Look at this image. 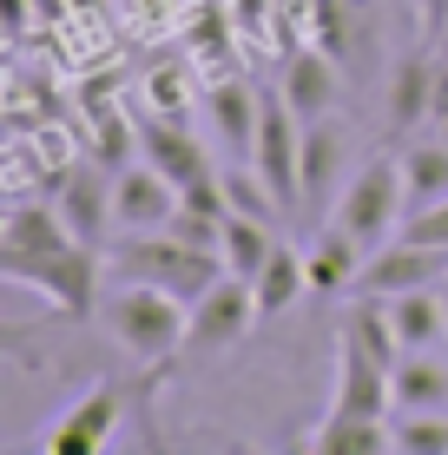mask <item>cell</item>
Instances as JSON below:
<instances>
[{
	"label": "cell",
	"instance_id": "cell-13",
	"mask_svg": "<svg viewBox=\"0 0 448 455\" xmlns=\"http://www.w3.org/2000/svg\"><path fill=\"white\" fill-rule=\"evenodd\" d=\"M436 92H442V60L409 46L389 67V132H415L422 119H436Z\"/></svg>",
	"mask_w": 448,
	"mask_h": 455
},
{
	"label": "cell",
	"instance_id": "cell-15",
	"mask_svg": "<svg viewBox=\"0 0 448 455\" xmlns=\"http://www.w3.org/2000/svg\"><path fill=\"white\" fill-rule=\"evenodd\" d=\"M205 113H211V132L224 139L231 159H251V146H257V119H264V92H257L251 80H224V86H211Z\"/></svg>",
	"mask_w": 448,
	"mask_h": 455
},
{
	"label": "cell",
	"instance_id": "cell-1",
	"mask_svg": "<svg viewBox=\"0 0 448 455\" xmlns=\"http://www.w3.org/2000/svg\"><path fill=\"white\" fill-rule=\"evenodd\" d=\"M185 317H192L185 297L159 291V284H132V277L99 304V323L113 331V343L138 370H165L172 356H185Z\"/></svg>",
	"mask_w": 448,
	"mask_h": 455
},
{
	"label": "cell",
	"instance_id": "cell-10",
	"mask_svg": "<svg viewBox=\"0 0 448 455\" xmlns=\"http://www.w3.org/2000/svg\"><path fill=\"white\" fill-rule=\"evenodd\" d=\"M119 410H126L119 383H92L59 422H46L40 449H46V455H99L106 443H113V429H119Z\"/></svg>",
	"mask_w": 448,
	"mask_h": 455
},
{
	"label": "cell",
	"instance_id": "cell-8",
	"mask_svg": "<svg viewBox=\"0 0 448 455\" xmlns=\"http://www.w3.org/2000/svg\"><path fill=\"white\" fill-rule=\"evenodd\" d=\"M436 277H448V251L415 244V238H389V244H376V251L363 258L357 291H363V297H396V291L436 284ZM357 291H350V297H357Z\"/></svg>",
	"mask_w": 448,
	"mask_h": 455
},
{
	"label": "cell",
	"instance_id": "cell-29",
	"mask_svg": "<svg viewBox=\"0 0 448 455\" xmlns=\"http://www.w3.org/2000/svg\"><path fill=\"white\" fill-rule=\"evenodd\" d=\"M357 7H369V0H357Z\"/></svg>",
	"mask_w": 448,
	"mask_h": 455
},
{
	"label": "cell",
	"instance_id": "cell-4",
	"mask_svg": "<svg viewBox=\"0 0 448 455\" xmlns=\"http://www.w3.org/2000/svg\"><path fill=\"white\" fill-rule=\"evenodd\" d=\"M13 284H34L40 297H53L67 317H92L99 310V251L92 244H59V251H40V258H13L0 264Z\"/></svg>",
	"mask_w": 448,
	"mask_h": 455
},
{
	"label": "cell",
	"instance_id": "cell-9",
	"mask_svg": "<svg viewBox=\"0 0 448 455\" xmlns=\"http://www.w3.org/2000/svg\"><path fill=\"white\" fill-rule=\"evenodd\" d=\"M46 198L59 205V218H67L73 238L92 244V251L106 244V231H119V225H113V185H106V172L92 165V159L67 165V172L53 179V192H46Z\"/></svg>",
	"mask_w": 448,
	"mask_h": 455
},
{
	"label": "cell",
	"instance_id": "cell-14",
	"mask_svg": "<svg viewBox=\"0 0 448 455\" xmlns=\"http://www.w3.org/2000/svg\"><path fill=\"white\" fill-rule=\"evenodd\" d=\"M363 258H369V251L350 238L343 225H323L317 238L303 244V264H310V297H343V291H357Z\"/></svg>",
	"mask_w": 448,
	"mask_h": 455
},
{
	"label": "cell",
	"instance_id": "cell-23",
	"mask_svg": "<svg viewBox=\"0 0 448 455\" xmlns=\"http://www.w3.org/2000/svg\"><path fill=\"white\" fill-rule=\"evenodd\" d=\"M403 185H409V212L442 205L448 198V139H415L403 152Z\"/></svg>",
	"mask_w": 448,
	"mask_h": 455
},
{
	"label": "cell",
	"instance_id": "cell-22",
	"mask_svg": "<svg viewBox=\"0 0 448 455\" xmlns=\"http://www.w3.org/2000/svg\"><path fill=\"white\" fill-rule=\"evenodd\" d=\"M251 291H257V310H264V317H284V310L297 304L303 291H310V264H303V251L277 244V251H271V264L251 277Z\"/></svg>",
	"mask_w": 448,
	"mask_h": 455
},
{
	"label": "cell",
	"instance_id": "cell-12",
	"mask_svg": "<svg viewBox=\"0 0 448 455\" xmlns=\"http://www.w3.org/2000/svg\"><path fill=\"white\" fill-rule=\"evenodd\" d=\"M277 92L290 100V113H297L303 125L336 113V100H343V80H336V53L330 46H297V53L284 60V80H277Z\"/></svg>",
	"mask_w": 448,
	"mask_h": 455
},
{
	"label": "cell",
	"instance_id": "cell-18",
	"mask_svg": "<svg viewBox=\"0 0 448 455\" xmlns=\"http://www.w3.org/2000/svg\"><path fill=\"white\" fill-rule=\"evenodd\" d=\"M343 179V132L330 125V113L303 125V212H323Z\"/></svg>",
	"mask_w": 448,
	"mask_h": 455
},
{
	"label": "cell",
	"instance_id": "cell-7",
	"mask_svg": "<svg viewBox=\"0 0 448 455\" xmlns=\"http://www.w3.org/2000/svg\"><path fill=\"white\" fill-rule=\"evenodd\" d=\"M396 410V383L389 363L363 350L350 331H336V389H330V416H389Z\"/></svg>",
	"mask_w": 448,
	"mask_h": 455
},
{
	"label": "cell",
	"instance_id": "cell-6",
	"mask_svg": "<svg viewBox=\"0 0 448 455\" xmlns=\"http://www.w3.org/2000/svg\"><path fill=\"white\" fill-rule=\"evenodd\" d=\"M251 165L271 179L277 205H284V212H303V119L290 113L284 92H264V119H257Z\"/></svg>",
	"mask_w": 448,
	"mask_h": 455
},
{
	"label": "cell",
	"instance_id": "cell-5",
	"mask_svg": "<svg viewBox=\"0 0 448 455\" xmlns=\"http://www.w3.org/2000/svg\"><path fill=\"white\" fill-rule=\"evenodd\" d=\"M257 291L244 284V277H218L205 297L192 304V317H185V356H198V363H211V356H224V350H238L244 337L257 331Z\"/></svg>",
	"mask_w": 448,
	"mask_h": 455
},
{
	"label": "cell",
	"instance_id": "cell-3",
	"mask_svg": "<svg viewBox=\"0 0 448 455\" xmlns=\"http://www.w3.org/2000/svg\"><path fill=\"white\" fill-rule=\"evenodd\" d=\"M113 271L132 277V284H159V291L185 297V304H198L224 277V258L178 244L172 231H126V244H113Z\"/></svg>",
	"mask_w": 448,
	"mask_h": 455
},
{
	"label": "cell",
	"instance_id": "cell-19",
	"mask_svg": "<svg viewBox=\"0 0 448 455\" xmlns=\"http://www.w3.org/2000/svg\"><path fill=\"white\" fill-rule=\"evenodd\" d=\"M310 449L317 455H396V435H389V416H330L323 410Z\"/></svg>",
	"mask_w": 448,
	"mask_h": 455
},
{
	"label": "cell",
	"instance_id": "cell-24",
	"mask_svg": "<svg viewBox=\"0 0 448 455\" xmlns=\"http://www.w3.org/2000/svg\"><path fill=\"white\" fill-rule=\"evenodd\" d=\"M396 455H448V410H396Z\"/></svg>",
	"mask_w": 448,
	"mask_h": 455
},
{
	"label": "cell",
	"instance_id": "cell-2",
	"mask_svg": "<svg viewBox=\"0 0 448 455\" xmlns=\"http://www.w3.org/2000/svg\"><path fill=\"white\" fill-rule=\"evenodd\" d=\"M403 212H409L403 159H389V152H369V165H357V172H350V185L336 192L330 225H343L363 251H376V244H389L396 231H403Z\"/></svg>",
	"mask_w": 448,
	"mask_h": 455
},
{
	"label": "cell",
	"instance_id": "cell-21",
	"mask_svg": "<svg viewBox=\"0 0 448 455\" xmlns=\"http://www.w3.org/2000/svg\"><path fill=\"white\" fill-rule=\"evenodd\" d=\"M277 244H284V238H277L271 218L224 212V271H231V277H244V284H251V277L271 264V251H277Z\"/></svg>",
	"mask_w": 448,
	"mask_h": 455
},
{
	"label": "cell",
	"instance_id": "cell-16",
	"mask_svg": "<svg viewBox=\"0 0 448 455\" xmlns=\"http://www.w3.org/2000/svg\"><path fill=\"white\" fill-rule=\"evenodd\" d=\"M138 159H152L165 179H178V185H192L198 172H211L205 146H198L172 113H165V119H138Z\"/></svg>",
	"mask_w": 448,
	"mask_h": 455
},
{
	"label": "cell",
	"instance_id": "cell-25",
	"mask_svg": "<svg viewBox=\"0 0 448 455\" xmlns=\"http://www.w3.org/2000/svg\"><path fill=\"white\" fill-rule=\"evenodd\" d=\"M396 238H415V244H436V251H448V198H442V205L409 212V225L396 231Z\"/></svg>",
	"mask_w": 448,
	"mask_h": 455
},
{
	"label": "cell",
	"instance_id": "cell-26",
	"mask_svg": "<svg viewBox=\"0 0 448 455\" xmlns=\"http://www.w3.org/2000/svg\"><path fill=\"white\" fill-rule=\"evenodd\" d=\"M0 13H7V34H13V40H20L27 20H34V13H27V0H0Z\"/></svg>",
	"mask_w": 448,
	"mask_h": 455
},
{
	"label": "cell",
	"instance_id": "cell-28",
	"mask_svg": "<svg viewBox=\"0 0 448 455\" xmlns=\"http://www.w3.org/2000/svg\"><path fill=\"white\" fill-rule=\"evenodd\" d=\"M436 125H442V139H448V67H442V92H436Z\"/></svg>",
	"mask_w": 448,
	"mask_h": 455
},
{
	"label": "cell",
	"instance_id": "cell-27",
	"mask_svg": "<svg viewBox=\"0 0 448 455\" xmlns=\"http://www.w3.org/2000/svg\"><path fill=\"white\" fill-rule=\"evenodd\" d=\"M422 27L442 40V27H448V0H422Z\"/></svg>",
	"mask_w": 448,
	"mask_h": 455
},
{
	"label": "cell",
	"instance_id": "cell-11",
	"mask_svg": "<svg viewBox=\"0 0 448 455\" xmlns=\"http://www.w3.org/2000/svg\"><path fill=\"white\" fill-rule=\"evenodd\" d=\"M178 212V179H165L152 159L119 165L113 179V225L119 231H165Z\"/></svg>",
	"mask_w": 448,
	"mask_h": 455
},
{
	"label": "cell",
	"instance_id": "cell-30",
	"mask_svg": "<svg viewBox=\"0 0 448 455\" xmlns=\"http://www.w3.org/2000/svg\"><path fill=\"white\" fill-rule=\"evenodd\" d=\"M442 297H448V291H442Z\"/></svg>",
	"mask_w": 448,
	"mask_h": 455
},
{
	"label": "cell",
	"instance_id": "cell-20",
	"mask_svg": "<svg viewBox=\"0 0 448 455\" xmlns=\"http://www.w3.org/2000/svg\"><path fill=\"white\" fill-rule=\"evenodd\" d=\"M389 383H396V410H448V363L436 350H403Z\"/></svg>",
	"mask_w": 448,
	"mask_h": 455
},
{
	"label": "cell",
	"instance_id": "cell-17",
	"mask_svg": "<svg viewBox=\"0 0 448 455\" xmlns=\"http://www.w3.org/2000/svg\"><path fill=\"white\" fill-rule=\"evenodd\" d=\"M382 304H389V317H396L403 350H442V343H448V297L436 284L396 291V297H382Z\"/></svg>",
	"mask_w": 448,
	"mask_h": 455
}]
</instances>
